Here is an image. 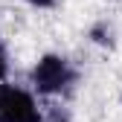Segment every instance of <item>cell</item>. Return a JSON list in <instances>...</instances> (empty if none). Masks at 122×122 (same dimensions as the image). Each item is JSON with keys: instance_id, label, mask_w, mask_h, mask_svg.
<instances>
[{"instance_id": "obj_7", "label": "cell", "mask_w": 122, "mask_h": 122, "mask_svg": "<svg viewBox=\"0 0 122 122\" xmlns=\"http://www.w3.org/2000/svg\"><path fill=\"white\" fill-rule=\"evenodd\" d=\"M119 105H122V96H119Z\"/></svg>"}, {"instance_id": "obj_1", "label": "cell", "mask_w": 122, "mask_h": 122, "mask_svg": "<svg viewBox=\"0 0 122 122\" xmlns=\"http://www.w3.org/2000/svg\"><path fill=\"white\" fill-rule=\"evenodd\" d=\"M29 84H32V93L52 99V96L67 93L76 84V70L70 58H64L61 52H44L29 70Z\"/></svg>"}, {"instance_id": "obj_5", "label": "cell", "mask_w": 122, "mask_h": 122, "mask_svg": "<svg viewBox=\"0 0 122 122\" xmlns=\"http://www.w3.org/2000/svg\"><path fill=\"white\" fill-rule=\"evenodd\" d=\"M9 79V55L3 50V44H0V81H6Z\"/></svg>"}, {"instance_id": "obj_3", "label": "cell", "mask_w": 122, "mask_h": 122, "mask_svg": "<svg viewBox=\"0 0 122 122\" xmlns=\"http://www.w3.org/2000/svg\"><path fill=\"white\" fill-rule=\"evenodd\" d=\"M87 38L93 41L96 47H113V44H116V38H113V26H111L108 20L93 23V26H90V32H87Z\"/></svg>"}, {"instance_id": "obj_6", "label": "cell", "mask_w": 122, "mask_h": 122, "mask_svg": "<svg viewBox=\"0 0 122 122\" xmlns=\"http://www.w3.org/2000/svg\"><path fill=\"white\" fill-rule=\"evenodd\" d=\"M23 3L35 6V9H52V6H55V0H23Z\"/></svg>"}, {"instance_id": "obj_2", "label": "cell", "mask_w": 122, "mask_h": 122, "mask_svg": "<svg viewBox=\"0 0 122 122\" xmlns=\"http://www.w3.org/2000/svg\"><path fill=\"white\" fill-rule=\"evenodd\" d=\"M0 122H44V108L32 90L0 81Z\"/></svg>"}, {"instance_id": "obj_4", "label": "cell", "mask_w": 122, "mask_h": 122, "mask_svg": "<svg viewBox=\"0 0 122 122\" xmlns=\"http://www.w3.org/2000/svg\"><path fill=\"white\" fill-rule=\"evenodd\" d=\"M44 122H73V119H70V111H67V108L52 105V108L44 111Z\"/></svg>"}]
</instances>
